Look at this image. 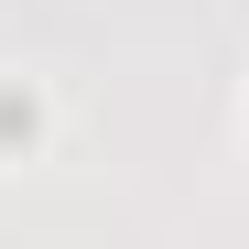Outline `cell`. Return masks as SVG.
Segmentation results:
<instances>
[{
  "label": "cell",
  "mask_w": 249,
  "mask_h": 249,
  "mask_svg": "<svg viewBox=\"0 0 249 249\" xmlns=\"http://www.w3.org/2000/svg\"><path fill=\"white\" fill-rule=\"evenodd\" d=\"M33 130H44L33 87H22V76H0V162H11V152H33Z\"/></svg>",
  "instance_id": "6da1fadb"
}]
</instances>
